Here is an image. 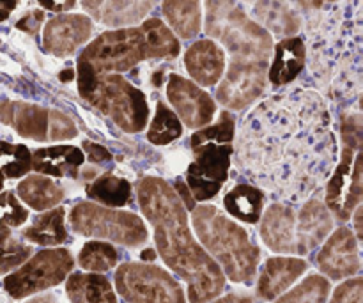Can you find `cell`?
<instances>
[{
	"instance_id": "25",
	"label": "cell",
	"mask_w": 363,
	"mask_h": 303,
	"mask_svg": "<svg viewBox=\"0 0 363 303\" xmlns=\"http://www.w3.org/2000/svg\"><path fill=\"white\" fill-rule=\"evenodd\" d=\"M162 9L176 38L191 39L201 32V0H163Z\"/></svg>"
},
{
	"instance_id": "2",
	"label": "cell",
	"mask_w": 363,
	"mask_h": 303,
	"mask_svg": "<svg viewBox=\"0 0 363 303\" xmlns=\"http://www.w3.org/2000/svg\"><path fill=\"white\" fill-rule=\"evenodd\" d=\"M137 194L142 213L155 229L160 255L188 284V300L209 303L218 298L225 277L215 259L194 240L186 208L174 188L160 177H144L138 183Z\"/></svg>"
},
{
	"instance_id": "45",
	"label": "cell",
	"mask_w": 363,
	"mask_h": 303,
	"mask_svg": "<svg viewBox=\"0 0 363 303\" xmlns=\"http://www.w3.org/2000/svg\"><path fill=\"white\" fill-rule=\"evenodd\" d=\"M101 6H103V0H84V7L96 18V20H99Z\"/></svg>"
},
{
	"instance_id": "11",
	"label": "cell",
	"mask_w": 363,
	"mask_h": 303,
	"mask_svg": "<svg viewBox=\"0 0 363 303\" xmlns=\"http://www.w3.org/2000/svg\"><path fill=\"white\" fill-rule=\"evenodd\" d=\"M363 155L360 151L347 148L344 149L342 160L339 167L333 169L328 177L326 188V208L339 220L346 222L351 219L358 204H362L363 197Z\"/></svg>"
},
{
	"instance_id": "13",
	"label": "cell",
	"mask_w": 363,
	"mask_h": 303,
	"mask_svg": "<svg viewBox=\"0 0 363 303\" xmlns=\"http://www.w3.org/2000/svg\"><path fill=\"white\" fill-rule=\"evenodd\" d=\"M28 211L21 206L13 192L0 194V275L16 270L32 254V248L23 245L14 231L23 226Z\"/></svg>"
},
{
	"instance_id": "26",
	"label": "cell",
	"mask_w": 363,
	"mask_h": 303,
	"mask_svg": "<svg viewBox=\"0 0 363 303\" xmlns=\"http://www.w3.org/2000/svg\"><path fill=\"white\" fill-rule=\"evenodd\" d=\"M71 303H117L108 279L99 273H73L66 282Z\"/></svg>"
},
{
	"instance_id": "4",
	"label": "cell",
	"mask_w": 363,
	"mask_h": 303,
	"mask_svg": "<svg viewBox=\"0 0 363 303\" xmlns=\"http://www.w3.org/2000/svg\"><path fill=\"white\" fill-rule=\"evenodd\" d=\"M191 220L199 240L223 273L233 282H250L257 273L261 252L247 231L211 204L191 209Z\"/></svg>"
},
{
	"instance_id": "31",
	"label": "cell",
	"mask_w": 363,
	"mask_h": 303,
	"mask_svg": "<svg viewBox=\"0 0 363 303\" xmlns=\"http://www.w3.org/2000/svg\"><path fill=\"white\" fill-rule=\"evenodd\" d=\"M87 195L96 202L108 206V208H121L126 206L131 199V184L123 177L106 176L98 177L92 184H89Z\"/></svg>"
},
{
	"instance_id": "14",
	"label": "cell",
	"mask_w": 363,
	"mask_h": 303,
	"mask_svg": "<svg viewBox=\"0 0 363 303\" xmlns=\"http://www.w3.org/2000/svg\"><path fill=\"white\" fill-rule=\"evenodd\" d=\"M167 98L177 110L183 123L190 128L206 126L208 123H211L213 116H215L216 106L211 96L181 75L172 73L169 77Z\"/></svg>"
},
{
	"instance_id": "6",
	"label": "cell",
	"mask_w": 363,
	"mask_h": 303,
	"mask_svg": "<svg viewBox=\"0 0 363 303\" xmlns=\"http://www.w3.org/2000/svg\"><path fill=\"white\" fill-rule=\"evenodd\" d=\"M78 92L126 133H138L147 124V99L123 75L108 73L78 82Z\"/></svg>"
},
{
	"instance_id": "53",
	"label": "cell",
	"mask_w": 363,
	"mask_h": 303,
	"mask_svg": "<svg viewBox=\"0 0 363 303\" xmlns=\"http://www.w3.org/2000/svg\"><path fill=\"white\" fill-rule=\"evenodd\" d=\"M247 2H252V0H247Z\"/></svg>"
},
{
	"instance_id": "48",
	"label": "cell",
	"mask_w": 363,
	"mask_h": 303,
	"mask_svg": "<svg viewBox=\"0 0 363 303\" xmlns=\"http://www.w3.org/2000/svg\"><path fill=\"white\" fill-rule=\"evenodd\" d=\"M25 303H59V297L57 294H43V297L32 298Z\"/></svg>"
},
{
	"instance_id": "33",
	"label": "cell",
	"mask_w": 363,
	"mask_h": 303,
	"mask_svg": "<svg viewBox=\"0 0 363 303\" xmlns=\"http://www.w3.org/2000/svg\"><path fill=\"white\" fill-rule=\"evenodd\" d=\"M181 135H183V124H181L179 117L165 103H158L147 131L149 142H152L155 145H167L179 138Z\"/></svg>"
},
{
	"instance_id": "22",
	"label": "cell",
	"mask_w": 363,
	"mask_h": 303,
	"mask_svg": "<svg viewBox=\"0 0 363 303\" xmlns=\"http://www.w3.org/2000/svg\"><path fill=\"white\" fill-rule=\"evenodd\" d=\"M273 48H275V55L269 66L268 78L273 85L280 87L293 82L303 71L305 62H307V46L301 38L291 35V38H284Z\"/></svg>"
},
{
	"instance_id": "49",
	"label": "cell",
	"mask_w": 363,
	"mask_h": 303,
	"mask_svg": "<svg viewBox=\"0 0 363 303\" xmlns=\"http://www.w3.org/2000/svg\"><path fill=\"white\" fill-rule=\"evenodd\" d=\"M142 259H144V261H152V259H155V252L144 250V254H142Z\"/></svg>"
},
{
	"instance_id": "18",
	"label": "cell",
	"mask_w": 363,
	"mask_h": 303,
	"mask_svg": "<svg viewBox=\"0 0 363 303\" xmlns=\"http://www.w3.org/2000/svg\"><path fill=\"white\" fill-rule=\"evenodd\" d=\"M307 261L298 258H272L266 261L257 284V294L262 300H275L286 293L305 272Z\"/></svg>"
},
{
	"instance_id": "24",
	"label": "cell",
	"mask_w": 363,
	"mask_h": 303,
	"mask_svg": "<svg viewBox=\"0 0 363 303\" xmlns=\"http://www.w3.org/2000/svg\"><path fill=\"white\" fill-rule=\"evenodd\" d=\"M254 14L259 25L280 38L296 35L301 28V18L287 0H257Z\"/></svg>"
},
{
	"instance_id": "23",
	"label": "cell",
	"mask_w": 363,
	"mask_h": 303,
	"mask_svg": "<svg viewBox=\"0 0 363 303\" xmlns=\"http://www.w3.org/2000/svg\"><path fill=\"white\" fill-rule=\"evenodd\" d=\"M84 160V153L74 145H52L35 149L32 155V167L35 172L53 177H78V169Z\"/></svg>"
},
{
	"instance_id": "44",
	"label": "cell",
	"mask_w": 363,
	"mask_h": 303,
	"mask_svg": "<svg viewBox=\"0 0 363 303\" xmlns=\"http://www.w3.org/2000/svg\"><path fill=\"white\" fill-rule=\"evenodd\" d=\"M18 0H0V21H6L16 9Z\"/></svg>"
},
{
	"instance_id": "42",
	"label": "cell",
	"mask_w": 363,
	"mask_h": 303,
	"mask_svg": "<svg viewBox=\"0 0 363 303\" xmlns=\"http://www.w3.org/2000/svg\"><path fill=\"white\" fill-rule=\"evenodd\" d=\"M43 9H48L52 13H66L77 6V0H35Z\"/></svg>"
},
{
	"instance_id": "47",
	"label": "cell",
	"mask_w": 363,
	"mask_h": 303,
	"mask_svg": "<svg viewBox=\"0 0 363 303\" xmlns=\"http://www.w3.org/2000/svg\"><path fill=\"white\" fill-rule=\"evenodd\" d=\"M362 216H363V208H362V204H358L357 211H354V229H357V240H362Z\"/></svg>"
},
{
	"instance_id": "20",
	"label": "cell",
	"mask_w": 363,
	"mask_h": 303,
	"mask_svg": "<svg viewBox=\"0 0 363 303\" xmlns=\"http://www.w3.org/2000/svg\"><path fill=\"white\" fill-rule=\"evenodd\" d=\"M184 66L197 84L215 85L225 70V52L211 39L195 41L184 55Z\"/></svg>"
},
{
	"instance_id": "27",
	"label": "cell",
	"mask_w": 363,
	"mask_h": 303,
	"mask_svg": "<svg viewBox=\"0 0 363 303\" xmlns=\"http://www.w3.org/2000/svg\"><path fill=\"white\" fill-rule=\"evenodd\" d=\"M160 0H103L99 20L108 27H133L145 20Z\"/></svg>"
},
{
	"instance_id": "34",
	"label": "cell",
	"mask_w": 363,
	"mask_h": 303,
	"mask_svg": "<svg viewBox=\"0 0 363 303\" xmlns=\"http://www.w3.org/2000/svg\"><path fill=\"white\" fill-rule=\"evenodd\" d=\"M117 250L103 241H87L78 255V263L84 270L91 273H103L117 265Z\"/></svg>"
},
{
	"instance_id": "37",
	"label": "cell",
	"mask_w": 363,
	"mask_h": 303,
	"mask_svg": "<svg viewBox=\"0 0 363 303\" xmlns=\"http://www.w3.org/2000/svg\"><path fill=\"white\" fill-rule=\"evenodd\" d=\"M77 137V126L59 110H48V141H67Z\"/></svg>"
},
{
	"instance_id": "16",
	"label": "cell",
	"mask_w": 363,
	"mask_h": 303,
	"mask_svg": "<svg viewBox=\"0 0 363 303\" xmlns=\"http://www.w3.org/2000/svg\"><path fill=\"white\" fill-rule=\"evenodd\" d=\"M92 27L85 14H59L45 25L43 46L55 57H69L91 39Z\"/></svg>"
},
{
	"instance_id": "51",
	"label": "cell",
	"mask_w": 363,
	"mask_h": 303,
	"mask_svg": "<svg viewBox=\"0 0 363 303\" xmlns=\"http://www.w3.org/2000/svg\"><path fill=\"white\" fill-rule=\"evenodd\" d=\"M326 2H339V0H312L314 7H321L323 4H326Z\"/></svg>"
},
{
	"instance_id": "41",
	"label": "cell",
	"mask_w": 363,
	"mask_h": 303,
	"mask_svg": "<svg viewBox=\"0 0 363 303\" xmlns=\"http://www.w3.org/2000/svg\"><path fill=\"white\" fill-rule=\"evenodd\" d=\"M84 149H85V153H87L89 160H91L92 163H101V162H106V160H110V153L106 151L103 145L92 144V142L85 141L84 142Z\"/></svg>"
},
{
	"instance_id": "46",
	"label": "cell",
	"mask_w": 363,
	"mask_h": 303,
	"mask_svg": "<svg viewBox=\"0 0 363 303\" xmlns=\"http://www.w3.org/2000/svg\"><path fill=\"white\" fill-rule=\"evenodd\" d=\"M211 303H252V298L240 297V294H227L218 300H211Z\"/></svg>"
},
{
	"instance_id": "15",
	"label": "cell",
	"mask_w": 363,
	"mask_h": 303,
	"mask_svg": "<svg viewBox=\"0 0 363 303\" xmlns=\"http://www.w3.org/2000/svg\"><path fill=\"white\" fill-rule=\"evenodd\" d=\"M319 270L332 280L350 279L362 268L358 240L347 227L337 229L318 255Z\"/></svg>"
},
{
	"instance_id": "50",
	"label": "cell",
	"mask_w": 363,
	"mask_h": 303,
	"mask_svg": "<svg viewBox=\"0 0 363 303\" xmlns=\"http://www.w3.org/2000/svg\"><path fill=\"white\" fill-rule=\"evenodd\" d=\"M60 78H62V80H66V82H69L71 78H73V71H71V70L62 71V77H60Z\"/></svg>"
},
{
	"instance_id": "19",
	"label": "cell",
	"mask_w": 363,
	"mask_h": 303,
	"mask_svg": "<svg viewBox=\"0 0 363 303\" xmlns=\"http://www.w3.org/2000/svg\"><path fill=\"white\" fill-rule=\"evenodd\" d=\"M333 219L328 208L318 199H312L301 208L296 220V254L305 255L321 245L332 233Z\"/></svg>"
},
{
	"instance_id": "30",
	"label": "cell",
	"mask_w": 363,
	"mask_h": 303,
	"mask_svg": "<svg viewBox=\"0 0 363 303\" xmlns=\"http://www.w3.org/2000/svg\"><path fill=\"white\" fill-rule=\"evenodd\" d=\"M18 195L35 211L52 209L64 199V190L52 180L43 176H28L18 184Z\"/></svg>"
},
{
	"instance_id": "32",
	"label": "cell",
	"mask_w": 363,
	"mask_h": 303,
	"mask_svg": "<svg viewBox=\"0 0 363 303\" xmlns=\"http://www.w3.org/2000/svg\"><path fill=\"white\" fill-rule=\"evenodd\" d=\"M32 169V156L25 145L0 141V192L6 180H16Z\"/></svg>"
},
{
	"instance_id": "36",
	"label": "cell",
	"mask_w": 363,
	"mask_h": 303,
	"mask_svg": "<svg viewBox=\"0 0 363 303\" xmlns=\"http://www.w3.org/2000/svg\"><path fill=\"white\" fill-rule=\"evenodd\" d=\"M234 128H236L234 117L230 116V114L223 112L222 119H220L215 126L202 128V130L195 131V133L191 135V149L204 144V142H233Z\"/></svg>"
},
{
	"instance_id": "17",
	"label": "cell",
	"mask_w": 363,
	"mask_h": 303,
	"mask_svg": "<svg viewBox=\"0 0 363 303\" xmlns=\"http://www.w3.org/2000/svg\"><path fill=\"white\" fill-rule=\"evenodd\" d=\"M261 236L277 254H296V215L291 206L275 202L264 213Z\"/></svg>"
},
{
	"instance_id": "39",
	"label": "cell",
	"mask_w": 363,
	"mask_h": 303,
	"mask_svg": "<svg viewBox=\"0 0 363 303\" xmlns=\"http://www.w3.org/2000/svg\"><path fill=\"white\" fill-rule=\"evenodd\" d=\"M342 135L347 148L360 151L362 148V119L360 114H350L342 119Z\"/></svg>"
},
{
	"instance_id": "5",
	"label": "cell",
	"mask_w": 363,
	"mask_h": 303,
	"mask_svg": "<svg viewBox=\"0 0 363 303\" xmlns=\"http://www.w3.org/2000/svg\"><path fill=\"white\" fill-rule=\"evenodd\" d=\"M206 32L222 43L233 59L268 62L272 57V34L255 23L238 0H206Z\"/></svg>"
},
{
	"instance_id": "10",
	"label": "cell",
	"mask_w": 363,
	"mask_h": 303,
	"mask_svg": "<svg viewBox=\"0 0 363 303\" xmlns=\"http://www.w3.org/2000/svg\"><path fill=\"white\" fill-rule=\"evenodd\" d=\"M233 151V142H204L194 148L195 162L188 167L186 181L197 201H209L218 194L229 177Z\"/></svg>"
},
{
	"instance_id": "12",
	"label": "cell",
	"mask_w": 363,
	"mask_h": 303,
	"mask_svg": "<svg viewBox=\"0 0 363 303\" xmlns=\"http://www.w3.org/2000/svg\"><path fill=\"white\" fill-rule=\"evenodd\" d=\"M268 82V62L230 60L229 71L216 89V98L230 110H243L264 92Z\"/></svg>"
},
{
	"instance_id": "21",
	"label": "cell",
	"mask_w": 363,
	"mask_h": 303,
	"mask_svg": "<svg viewBox=\"0 0 363 303\" xmlns=\"http://www.w3.org/2000/svg\"><path fill=\"white\" fill-rule=\"evenodd\" d=\"M0 121L14 128L21 137L32 141H48V110L21 101L0 103Z\"/></svg>"
},
{
	"instance_id": "28",
	"label": "cell",
	"mask_w": 363,
	"mask_h": 303,
	"mask_svg": "<svg viewBox=\"0 0 363 303\" xmlns=\"http://www.w3.org/2000/svg\"><path fill=\"white\" fill-rule=\"evenodd\" d=\"M264 192L252 184H238L223 199L227 211L247 224L259 222L264 208Z\"/></svg>"
},
{
	"instance_id": "43",
	"label": "cell",
	"mask_w": 363,
	"mask_h": 303,
	"mask_svg": "<svg viewBox=\"0 0 363 303\" xmlns=\"http://www.w3.org/2000/svg\"><path fill=\"white\" fill-rule=\"evenodd\" d=\"M176 192H177V197L181 199V202H184L186 209H194L195 208V202H194V195H191L190 188L184 187L183 181H177L176 183Z\"/></svg>"
},
{
	"instance_id": "1",
	"label": "cell",
	"mask_w": 363,
	"mask_h": 303,
	"mask_svg": "<svg viewBox=\"0 0 363 303\" xmlns=\"http://www.w3.org/2000/svg\"><path fill=\"white\" fill-rule=\"evenodd\" d=\"M236 165L284 202L311 197L335 169L339 145L325 98L294 87L252 109L238 130Z\"/></svg>"
},
{
	"instance_id": "7",
	"label": "cell",
	"mask_w": 363,
	"mask_h": 303,
	"mask_svg": "<svg viewBox=\"0 0 363 303\" xmlns=\"http://www.w3.org/2000/svg\"><path fill=\"white\" fill-rule=\"evenodd\" d=\"M69 224L82 236L101 238L126 247H138L149 236L145 224L135 213L117 211L92 202L74 206L69 213Z\"/></svg>"
},
{
	"instance_id": "3",
	"label": "cell",
	"mask_w": 363,
	"mask_h": 303,
	"mask_svg": "<svg viewBox=\"0 0 363 303\" xmlns=\"http://www.w3.org/2000/svg\"><path fill=\"white\" fill-rule=\"evenodd\" d=\"M179 39L158 18L138 27H119L103 32L78 57V82L108 73H124L149 59H176Z\"/></svg>"
},
{
	"instance_id": "9",
	"label": "cell",
	"mask_w": 363,
	"mask_h": 303,
	"mask_svg": "<svg viewBox=\"0 0 363 303\" xmlns=\"http://www.w3.org/2000/svg\"><path fill=\"white\" fill-rule=\"evenodd\" d=\"M116 287L130 303H186L179 284L152 265L126 263L116 272Z\"/></svg>"
},
{
	"instance_id": "35",
	"label": "cell",
	"mask_w": 363,
	"mask_h": 303,
	"mask_svg": "<svg viewBox=\"0 0 363 303\" xmlns=\"http://www.w3.org/2000/svg\"><path fill=\"white\" fill-rule=\"evenodd\" d=\"M328 280L321 275H311L298 284L296 287L289 291L284 297H279V300L273 303H326L330 297Z\"/></svg>"
},
{
	"instance_id": "38",
	"label": "cell",
	"mask_w": 363,
	"mask_h": 303,
	"mask_svg": "<svg viewBox=\"0 0 363 303\" xmlns=\"http://www.w3.org/2000/svg\"><path fill=\"white\" fill-rule=\"evenodd\" d=\"M363 300V280L360 277L350 279L339 286L333 293V298L330 303H362Z\"/></svg>"
},
{
	"instance_id": "52",
	"label": "cell",
	"mask_w": 363,
	"mask_h": 303,
	"mask_svg": "<svg viewBox=\"0 0 363 303\" xmlns=\"http://www.w3.org/2000/svg\"><path fill=\"white\" fill-rule=\"evenodd\" d=\"M0 303H11L9 302V297H7V294L4 293L2 290H0Z\"/></svg>"
},
{
	"instance_id": "8",
	"label": "cell",
	"mask_w": 363,
	"mask_h": 303,
	"mask_svg": "<svg viewBox=\"0 0 363 303\" xmlns=\"http://www.w3.org/2000/svg\"><path fill=\"white\" fill-rule=\"evenodd\" d=\"M73 270V255L66 248H50L35 254L20 265L16 272L4 279V290L13 300L32 297L35 293L59 286Z\"/></svg>"
},
{
	"instance_id": "40",
	"label": "cell",
	"mask_w": 363,
	"mask_h": 303,
	"mask_svg": "<svg viewBox=\"0 0 363 303\" xmlns=\"http://www.w3.org/2000/svg\"><path fill=\"white\" fill-rule=\"evenodd\" d=\"M45 21V13H43L41 9H32L28 11L27 14H23V16L18 20L16 23V28H20V31L27 32V34H38L39 27H41V23Z\"/></svg>"
},
{
	"instance_id": "29",
	"label": "cell",
	"mask_w": 363,
	"mask_h": 303,
	"mask_svg": "<svg viewBox=\"0 0 363 303\" xmlns=\"http://www.w3.org/2000/svg\"><path fill=\"white\" fill-rule=\"evenodd\" d=\"M64 219H66L64 208H52L48 213L38 216L32 222V226H28L21 233V236L30 241V243L43 245V247H53V245L64 243L67 240Z\"/></svg>"
}]
</instances>
